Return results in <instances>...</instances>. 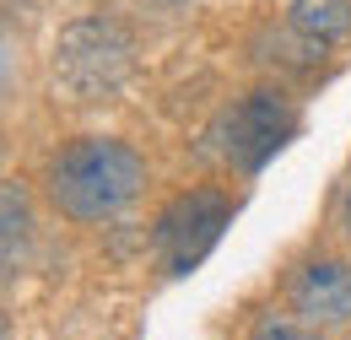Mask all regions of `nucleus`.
Returning a JSON list of instances; mask_svg holds the SVG:
<instances>
[{
	"label": "nucleus",
	"mask_w": 351,
	"mask_h": 340,
	"mask_svg": "<svg viewBox=\"0 0 351 340\" xmlns=\"http://www.w3.org/2000/svg\"><path fill=\"white\" fill-rule=\"evenodd\" d=\"M146 184V162L125 141L108 135H76L49 162V200L71 221H108L130 206Z\"/></svg>",
	"instance_id": "f257e3e1"
},
{
	"label": "nucleus",
	"mask_w": 351,
	"mask_h": 340,
	"mask_svg": "<svg viewBox=\"0 0 351 340\" xmlns=\"http://www.w3.org/2000/svg\"><path fill=\"white\" fill-rule=\"evenodd\" d=\"M135 38L114 16H82L54 38V82L76 103H97L130 76Z\"/></svg>",
	"instance_id": "f03ea898"
},
{
	"label": "nucleus",
	"mask_w": 351,
	"mask_h": 340,
	"mask_svg": "<svg viewBox=\"0 0 351 340\" xmlns=\"http://www.w3.org/2000/svg\"><path fill=\"white\" fill-rule=\"evenodd\" d=\"M292 130H298V108H292V97L287 92H276V86H260V92H249L238 108H227L211 130V141H217V151L227 162H238V168H265L287 141H292Z\"/></svg>",
	"instance_id": "7ed1b4c3"
},
{
	"label": "nucleus",
	"mask_w": 351,
	"mask_h": 340,
	"mask_svg": "<svg viewBox=\"0 0 351 340\" xmlns=\"http://www.w3.org/2000/svg\"><path fill=\"white\" fill-rule=\"evenodd\" d=\"M227 216H232V200L221 189H189V195H178L173 206L157 216V232H152V249L162 259V270L168 276H189L200 259L217 249Z\"/></svg>",
	"instance_id": "20e7f679"
},
{
	"label": "nucleus",
	"mask_w": 351,
	"mask_h": 340,
	"mask_svg": "<svg viewBox=\"0 0 351 340\" xmlns=\"http://www.w3.org/2000/svg\"><path fill=\"white\" fill-rule=\"evenodd\" d=\"M292 313L319 324V330H341L351 324V265L346 259H308L287 281Z\"/></svg>",
	"instance_id": "39448f33"
},
{
	"label": "nucleus",
	"mask_w": 351,
	"mask_h": 340,
	"mask_svg": "<svg viewBox=\"0 0 351 340\" xmlns=\"http://www.w3.org/2000/svg\"><path fill=\"white\" fill-rule=\"evenodd\" d=\"M33 227H38V221H33L27 184L5 178V184H0V287L27 270V259H33Z\"/></svg>",
	"instance_id": "423d86ee"
},
{
	"label": "nucleus",
	"mask_w": 351,
	"mask_h": 340,
	"mask_svg": "<svg viewBox=\"0 0 351 340\" xmlns=\"http://www.w3.org/2000/svg\"><path fill=\"white\" fill-rule=\"evenodd\" d=\"M287 22L298 27V33H308L313 43H341L351 33V0H292L287 5Z\"/></svg>",
	"instance_id": "0eeeda50"
},
{
	"label": "nucleus",
	"mask_w": 351,
	"mask_h": 340,
	"mask_svg": "<svg viewBox=\"0 0 351 340\" xmlns=\"http://www.w3.org/2000/svg\"><path fill=\"white\" fill-rule=\"evenodd\" d=\"M249 340H324V335H319V324H308L298 313H260Z\"/></svg>",
	"instance_id": "6e6552de"
},
{
	"label": "nucleus",
	"mask_w": 351,
	"mask_h": 340,
	"mask_svg": "<svg viewBox=\"0 0 351 340\" xmlns=\"http://www.w3.org/2000/svg\"><path fill=\"white\" fill-rule=\"evenodd\" d=\"M341 232H346V243H351V184H346V195H341Z\"/></svg>",
	"instance_id": "1a4fd4ad"
},
{
	"label": "nucleus",
	"mask_w": 351,
	"mask_h": 340,
	"mask_svg": "<svg viewBox=\"0 0 351 340\" xmlns=\"http://www.w3.org/2000/svg\"><path fill=\"white\" fill-rule=\"evenodd\" d=\"M0 340H11V324H5V313H0Z\"/></svg>",
	"instance_id": "9d476101"
},
{
	"label": "nucleus",
	"mask_w": 351,
	"mask_h": 340,
	"mask_svg": "<svg viewBox=\"0 0 351 340\" xmlns=\"http://www.w3.org/2000/svg\"><path fill=\"white\" fill-rule=\"evenodd\" d=\"M173 5H178V0H173Z\"/></svg>",
	"instance_id": "9b49d317"
}]
</instances>
